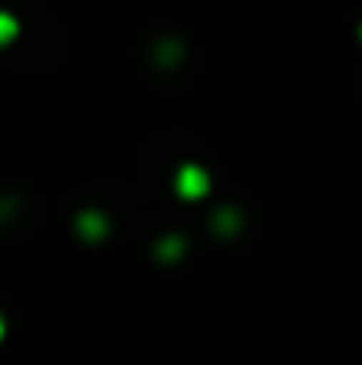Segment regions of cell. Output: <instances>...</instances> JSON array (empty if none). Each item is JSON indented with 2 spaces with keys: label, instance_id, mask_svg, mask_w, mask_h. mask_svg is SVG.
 I'll list each match as a JSON object with an SVG mask.
<instances>
[{
  "label": "cell",
  "instance_id": "6da1fadb",
  "mask_svg": "<svg viewBox=\"0 0 362 365\" xmlns=\"http://www.w3.org/2000/svg\"><path fill=\"white\" fill-rule=\"evenodd\" d=\"M203 188H206V174L196 170V167H185V170H181V192H185V195H199Z\"/></svg>",
  "mask_w": 362,
  "mask_h": 365
}]
</instances>
